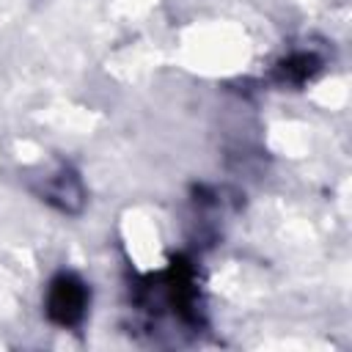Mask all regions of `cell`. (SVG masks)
Instances as JSON below:
<instances>
[{
    "label": "cell",
    "instance_id": "1",
    "mask_svg": "<svg viewBox=\"0 0 352 352\" xmlns=\"http://www.w3.org/2000/svg\"><path fill=\"white\" fill-rule=\"evenodd\" d=\"M85 305H88V292L85 283L74 275H58L50 283L47 292V314L55 324L60 327H72L85 316Z\"/></svg>",
    "mask_w": 352,
    "mask_h": 352
},
{
    "label": "cell",
    "instance_id": "2",
    "mask_svg": "<svg viewBox=\"0 0 352 352\" xmlns=\"http://www.w3.org/2000/svg\"><path fill=\"white\" fill-rule=\"evenodd\" d=\"M311 72H314V60L308 55H297L289 63H283V77H292V80H305Z\"/></svg>",
    "mask_w": 352,
    "mask_h": 352
}]
</instances>
